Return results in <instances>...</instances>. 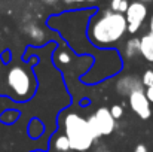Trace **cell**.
I'll use <instances>...</instances> for the list:
<instances>
[{
	"mask_svg": "<svg viewBox=\"0 0 153 152\" xmlns=\"http://www.w3.org/2000/svg\"><path fill=\"white\" fill-rule=\"evenodd\" d=\"M140 54V39L131 37L125 43V57L126 58H134Z\"/></svg>",
	"mask_w": 153,
	"mask_h": 152,
	"instance_id": "cell-10",
	"label": "cell"
},
{
	"mask_svg": "<svg viewBox=\"0 0 153 152\" xmlns=\"http://www.w3.org/2000/svg\"><path fill=\"white\" fill-rule=\"evenodd\" d=\"M129 107L132 109L134 113H137L141 119H149L152 115V107H150V101L146 97L144 90H138L134 91L129 97Z\"/></svg>",
	"mask_w": 153,
	"mask_h": 152,
	"instance_id": "cell-6",
	"label": "cell"
},
{
	"mask_svg": "<svg viewBox=\"0 0 153 152\" xmlns=\"http://www.w3.org/2000/svg\"><path fill=\"white\" fill-rule=\"evenodd\" d=\"M125 18L128 22V33H137L147 18V6L138 0L129 3V7L125 12Z\"/></svg>",
	"mask_w": 153,
	"mask_h": 152,
	"instance_id": "cell-5",
	"label": "cell"
},
{
	"mask_svg": "<svg viewBox=\"0 0 153 152\" xmlns=\"http://www.w3.org/2000/svg\"><path fill=\"white\" fill-rule=\"evenodd\" d=\"M126 31L128 22L125 13H117L111 9H104L91 18L88 27V37L95 46L107 48L119 42Z\"/></svg>",
	"mask_w": 153,
	"mask_h": 152,
	"instance_id": "cell-1",
	"label": "cell"
},
{
	"mask_svg": "<svg viewBox=\"0 0 153 152\" xmlns=\"http://www.w3.org/2000/svg\"><path fill=\"white\" fill-rule=\"evenodd\" d=\"M64 134L67 136L73 151L85 152L97 140L88 124V119L77 113H68L64 118Z\"/></svg>",
	"mask_w": 153,
	"mask_h": 152,
	"instance_id": "cell-2",
	"label": "cell"
},
{
	"mask_svg": "<svg viewBox=\"0 0 153 152\" xmlns=\"http://www.w3.org/2000/svg\"><path fill=\"white\" fill-rule=\"evenodd\" d=\"M138 1H141V3H144V4H146V3H150L152 0H138Z\"/></svg>",
	"mask_w": 153,
	"mask_h": 152,
	"instance_id": "cell-21",
	"label": "cell"
},
{
	"mask_svg": "<svg viewBox=\"0 0 153 152\" xmlns=\"http://www.w3.org/2000/svg\"><path fill=\"white\" fill-rule=\"evenodd\" d=\"M141 82H143V85H144L146 88L153 85V70L152 69H149V70L144 72V75H143V78H141Z\"/></svg>",
	"mask_w": 153,
	"mask_h": 152,
	"instance_id": "cell-14",
	"label": "cell"
},
{
	"mask_svg": "<svg viewBox=\"0 0 153 152\" xmlns=\"http://www.w3.org/2000/svg\"><path fill=\"white\" fill-rule=\"evenodd\" d=\"M24 31H25V34H27L34 43H42V42H45V39H46L45 30H43L40 25H37L36 22H28V24L25 25Z\"/></svg>",
	"mask_w": 153,
	"mask_h": 152,
	"instance_id": "cell-9",
	"label": "cell"
},
{
	"mask_svg": "<svg viewBox=\"0 0 153 152\" xmlns=\"http://www.w3.org/2000/svg\"><path fill=\"white\" fill-rule=\"evenodd\" d=\"M129 7V1L128 0H111L110 1V9L113 12L117 13H125Z\"/></svg>",
	"mask_w": 153,
	"mask_h": 152,
	"instance_id": "cell-12",
	"label": "cell"
},
{
	"mask_svg": "<svg viewBox=\"0 0 153 152\" xmlns=\"http://www.w3.org/2000/svg\"><path fill=\"white\" fill-rule=\"evenodd\" d=\"M88 124H89L95 139H100L102 136L111 134L114 131V128H116V119L111 116L110 109H107V107L97 109L88 118Z\"/></svg>",
	"mask_w": 153,
	"mask_h": 152,
	"instance_id": "cell-4",
	"label": "cell"
},
{
	"mask_svg": "<svg viewBox=\"0 0 153 152\" xmlns=\"http://www.w3.org/2000/svg\"><path fill=\"white\" fill-rule=\"evenodd\" d=\"M6 82L12 94H15L21 100L28 99L34 91V79L24 67L19 66H13L12 69H9Z\"/></svg>",
	"mask_w": 153,
	"mask_h": 152,
	"instance_id": "cell-3",
	"label": "cell"
},
{
	"mask_svg": "<svg viewBox=\"0 0 153 152\" xmlns=\"http://www.w3.org/2000/svg\"><path fill=\"white\" fill-rule=\"evenodd\" d=\"M143 82L140 78H137L135 75H126V76H122L119 81H116V91L117 94L120 96H126L129 97L134 91H138V90H143Z\"/></svg>",
	"mask_w": 153,
	"mask_h": 152,
	"instance_id": "cell-7",
	"label": "cell"
},
{
	"mask_svg": "<svg viewBox=\"0 0 153 152\" xmlns=\"http://www.w3.org/2000/svg\"><path fill=\"white\" fill-rule=\"evenodd\" d=\"M134 152H149V149H147L146 145H138V146L134 149Z\"/></svg>",
	"mask_w": 153,
	"mask_h": 152,
	"instance_id": "cell-18",
	"label": "cell"
},
{
	"mask_svg": "<svg viewBox=\"0 0 153 152\" xmlns=\"http://www.w3.org/2000/svg\"><path fill=\"white\" fill-rule=\"evenodd\" d=\"M149 27H150V33L153 34V15H152V18H150V24H149Z\"/></svg>",
	"mask_w": 153,
	"mask_h": 152,
	"instance_id": "cell-20",
	"label": "cell"
},
{
	"mask_svg": "<svg viewBox=\"0 0 153 152\" xmlns=\"http://www.w3.org/2000/svg\"><path fill=\"white\" fill-rule=\"evenodd\" d=\"M45 4H48V6H55L56 3H58V0H42Z\"/></svg>",
	"mask_w": 153,
	"mask_h": 152,
	"instance_id": "cell-19",
	"label": "cell"
},
{
	"mask_svg": "<svg viewBox=\"0 0 153 152\" xmlns=\"http://www.w3.org/2000/svg\"><path fill=\"white\" fill-rule=\"evenodd\" d=\"M98 152H108V151H98Z\"/></svg>",
	"mask_w": 153,
	"mask_h": 152,
	"instance_id": "cell-22",
	"label": "cell"
},
{
	"mask_svg": "<svg viewBox=\"0 0 153 152\" xmlns=\"http://www.w3.org/2000/svg\"><path fill=\"white\" fill-rule=\"evenodd\" d=\"M67 4H83V3H94L97 0H64Z\"/></svg>",
	"mask_w": 153,
	"mask_h": 152,
	"instance_id": "cell-15",
	"label": "cell"
},
{
	"mask_svg": "<svg viewBox=\"0 0 153 152\" xmlns=\"http://www.w3.org/2000/svg\"><path fill=\"white\" fill-rule=\"evenodd\" d=\"M58 58H59L61 63H70V57H68V54H65V52H59Z\"/></svg>",
	"mask_w": 153,
	"mask_h": 152,
	"instance_id": "cell-17",
	"label": "cell"
},
{
	"mask_svg": "<svg viewBox=\"0 0 153 152\" xmlns=\"http://www.w3.org/2000/svg\"><path fill=\"white\" fill-rule=\"evenodd\" d=\"M140 54H141V57L146 61L153 63V34L152 33H147V34H144L140 39Z\"/></svg>",
	"mask_w": 153,
	"mask_h": 152,
	"instance_id": "cell-8",
	"label": "cell"
},
{
	"mask_svg": "<svg viewBox=\"0 0 153 152\" xmlns=\"http://www.w3.org/2000/svg\"><path fill=\"white\" fill-rule=\"evenodd\" d=\"M53 149L56 152H68L71 151V146H70V142L67 139L65 134H58L55 139H53Z\"/></svg>",
	"mask_w": 153,
	"mask_h": 152,
	"instance_id": "cell-11",
	"label": "cell"
},
{
	"mask_svg": "<svg viewBox=\"0 0 153 152\" xmlns=\"http://www.w3.org/2000/svg\"><path fill=\"white\" fill-rule=\"evenodd\" d=\"M144 93H146V97L149 99V101H150V103H153V85L147 87V90H146Z\"/></svg>",
	"mask_w": 153,
	"mask_h": 152,
	"instance_id": "cell-16",
	"label": "cell"
},
{
	"mask_svg": "<svg viewBox=\"0 0 153 152\" xmlns=\"http://www.w3.org/2000/svg\"><path fill=\"white\" fill-rule=\"evenodd\" d=\"M110 113H111V116H113L114 119H120V118L123 116V107H122L120 104H113V106L110 107Z\"/></svg>",
	"mask_w": 153,
	"mask_h": 152,
	"instance_id": "cell-13",
	"label": "cell"
}]
</instances>
